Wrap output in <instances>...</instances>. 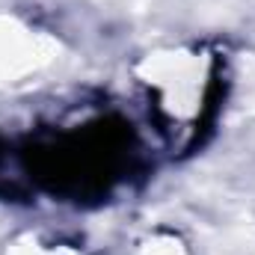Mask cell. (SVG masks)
Returning a JSON list of instances; mask_svg holds the SVG:
<instances>
[{"instance_id":"cell-2","label":"cell","mask_w":255,"mask_h":255,"mask_svg":"<svg viewBox=\"0 0 255 255\" xmlns=\"http://www.w3.org/2000/svg\"><path fill=\"white\" fill-rule=\"evenodd\" d=\"M151 250H145V255H181V247L175 244V241H154V244H148Z\"/></svg>"},{"instance_id":"cell-1","label":"cell","mask_w":255,"mask_h":255,"mask_svg":"<svg viewBox=\"0 0 255 255\" xmlns=\"http://www.w3.org/2000/svg\"><path fill=\"white\" fill-rule=\"evenodd\" d=\"M51 42L42 36L18 33L15 24L0 21V74H18L51 60Z\"/></svg>"},{"instance_id":"cell-3","label":"cell","mask_w":255,"mask_h":255,"mask_svg":"<svg viewBox=\"0 0 255 255\" xmlns=\"http://www.w3.org/2000/svg\"><path fill=\"white\" fill-rule=\"evenodd\" d=\"M12 255H74V253H71V250H54V253H45V250H36V247L30 250V247H21V244H18Z\"/></svg>"}]
</instances>
